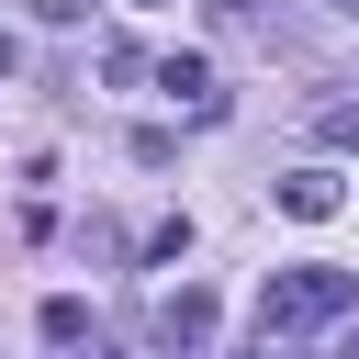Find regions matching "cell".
<instances>
[{"label":"cell","instance_id":"cell-1","mask_svg":"<svg viewBox=\"0 0 359 359\" xmlns=\"http://www.w3.org/2000/svg\"><path fill=\"white\" fill-rule=\"evenodd\" d=\"M348 303H359V269H325V258L269 269V280H258V337H314V325H337Z\"/></svg>","mask_w":359,"mask_h":359},{"label":"cell","instance_id":"cell-2","mask_svg":"<svg viewBox=\"0 0 359 359\" xmlns=\"http://www.w3.org/2000/svg\"><path fill=\"white\" fill-rule=\"evenodd\" d=\"M157 348H168V359H202V348H213V292H202V280H180V292L157 303Z\"/></svg>","mask_w":359,"mask_h":359},{"label":"cell","instance_id":"cell-3","mask_svg":"<svg viewBox=\"0 0 359 359\" xmlns=\"http://www.w3.org/2000/svg\"><path fill=\"white\" fill-rule=\"evenodd\" d=\"M337 202H348V180H337V168H292V180H280V213H292V224H325Z\"/></svg>","mask_w":359,"mask_h":359},{"label":"cell","instance_id":"cell-4","mask_svg":"<svg viewBox=\"0 0 359 359\" xmlns=\"http://www.w3.org/2000/svg\"><path fill=\"white\" fill-rule=\"evenodd\" d=\"M157 90H180L191 112H213V67L202 56H157Z\"/></svg>","mask_w":359,"mask_h":359},{"label":"cell","instance_id":"cell-5","mask_svg":"<svg viewBox=\"0 0 359 359\" xmlns=\"http://www.w3.org/2000/svg\"><path fill=\"white\" fill-rule=\"evenodd\" d=\"M79 337H90V303L56 292V303H45V348H79Z\"/></svg>","mask_w":359,"mask_h":359},{"label":"cell","instance_id":"cell-6","mask_svg":"<svg viewBox=\"0 0 359 359\" xmlns=\"http://www.w3.org/2000/svg\"><path fill=\"white\" fill-rule=\"evenodd\" d=\"M314 135H325V146H359V101H325V112H314Z\"/></svg>","mask_w":359,"mask_h":359},{"label":"cell","instance_id":"cell-7","mask_svg":"<svg viewBox=\"0 0 359 359\" xmlns=\"http://www.w3.org/2000/svg\"><path fill=\"white\" fill-rule=\"evenodd\" d=\"M34 11H45V22H79V11H90V0H34Z\"/></svg>","mask_w":359,"mask_h":359},{"label":"cell","instance_id":"cell-8","mask_svg":"<svg viewBox=\"0 0 359 359\" xmlns=\"http://www.w3.org/2000/svg\"><path fill=\"white\" fill-rule=\"evenodd\" d=\"M0 79H22V34H0Z\"/></svg>","mask_w":359,"mask_h":359},{"label":"cell","instance_id":"cell-9","mask_svg":"<svg viewBox=\"0 0 359 359\" xmlns=\"http://www.w3.org/2000/svg\"><path fill=\"white\" fill-rule=\"evenodd\" d=\"M213 11H224V22H247V11H258V0H213Z\"/></svg>","mask_w":359,"mask_h":359},{"label":"cell","instance_id":"cell-10","mask_svg":"<svg viewBox=\"0 0 359 359\" xmlns=\"http://www.w3.org/2000/svg\"><path fill=\"white\" fill-rule=\"evenodd\" d=\"M67 359H112V348H101V337H79V348H67Z\"/></svg>","mask_w":359,"mask_h":359},{"label":"cell","instance_id":"cell-11","mask_svg":"<svg viewBox=\"0 0 359 359\" xmlns=\"http://www.w3.org/2000/svg\"><path fill=\"white\" fill-rule=\"evenodd\" d=\"M258 359H280V337H258Z\"/></svg>","mask_w":359,"mask_h":359},{"label":"cell","instance_id":"cell-12","mask_svg":"<svg viewBox=\"0 0 359 359\" xmlns=\"http://www.w3.org/2000/svg\"><path fill=\"white\" fill-rule=\"evenodd\" d=\"M135 11H157V0H135Z\"/></svg>","mask_w":359,"mask_h":359}]
</instances>
